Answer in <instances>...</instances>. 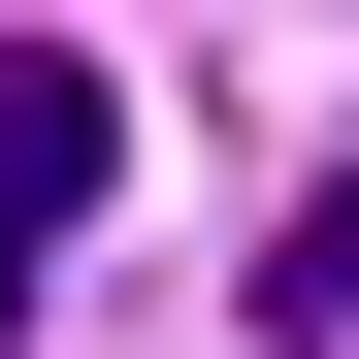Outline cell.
<instances>
[{
	"instance_id": "cell-1",
	"label": "cell",
	"mask_w": 359,
	"mask_h": 359,
	"mask_svg": "<svg viewBox=\"0 0 359 359\" xmlns=\"http://www.w3.org/2000/svg\"><path fill=\"white\" fill-rule=\"evenodd\" d=\"M66 196H98V66H66V33H0V262H33Z\"/></svg>"
}]
</instances>
